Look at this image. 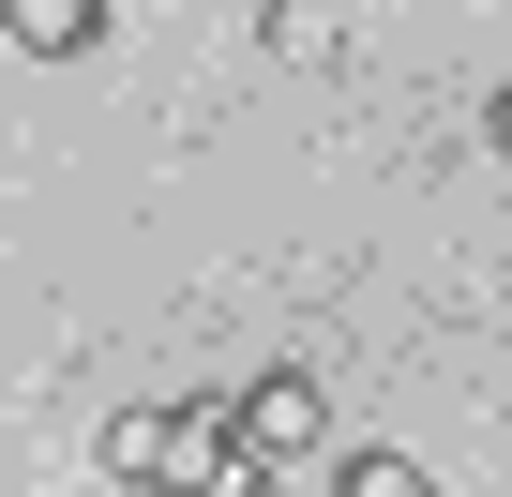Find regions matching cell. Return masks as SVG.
Returning <instances> with one entry per match:
<instances>
[{
    "label": "cell",
    "mask_w": 512,
    "mask_h": 497,
    "mask_svg": "<svg viewBox=\"0 0 512 497\" xmlns=\"http://www.w3.org/2000/svg\"><path fill=\"white\" fill-rule=\"evenodd\" d=\"M226 497H272V482H226Z\"/></svg>",
    "instance_id": "5b68a950"
},
{
    "label": "cell",
    "mask_w": 512,
    "mask_h": 497,
    "mask_svg": "<svg viewBox=\"0 0 512 497\" xmlns=\"http://www.w3.org/2000/svg\"><path fill=\"white\" fill-rule=\"evenodd\" d=\"M226 407H241V467H287V452L317 437V377H302V362L256 377V392H226Z\"/></svg>",
    "instance_id": "6da1fadb"
},
{
    "label": "cell",
    "mask_w": 512,
    "mask_h": 497,
    "mask_svg": "<svg viewBox=\"0 0 512 497\" xmlns=\"http://www.w3.org/2000/svg\"><path fill=\"white\" fill-rule=\"evenodd\" d=\"M0 46H31V61H76V46H106V0H0Z\"/></svg>",
    "instance_id": "7a4b0ae2"
},
{
    "label": "cell",
    "mask_w": 512,
    "mask_h": 497,
    "mask_svg": "<svg viewBox=\"0 0 512 497\" xmlns=\"http://www.w3.org/2000/svg\"><path fill=\"white\" fill-rule=\"evenodd\" d=\"M332 497H437V467H422V452H392V437H362V452L332 467Z\"/></svg>",
    "instance_id": "3957f363"
},
{
    "label": "cell",
    "mask_w": 512,
    "mask_h": 497,
    "mask_svg": "<svg viewBox=\"0 0 512 497\" xmlns=\"http://www.w3.org/2000/svg\"><path fill=\"white\" fill-rule=\"evenodd\" d=\"M482 151H497V166H512V76H497V106H482Z\"/></svg>",
    "instance_id": "277c9868"
}]
</instances>
